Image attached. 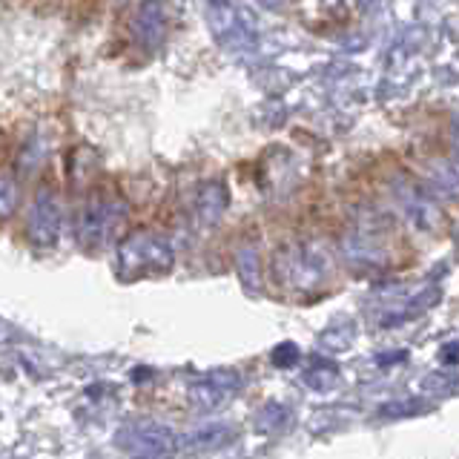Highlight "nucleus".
Wrapping results in <instances>:
<instances>
[{
  "label": "nucleus",
  "instance_id": "obj_1",
  "mask_svg": "<svg viewBox=\"0 0 459 459\" xmlns=\"http://www.w3.org/2000/svg\"><path fill=\"white\" fill-rule=\"evenodd\" d=\"M172 247L152 233H135L118 247V273L126 279L147 276V273H167L172 267Z\"/></svg>",
  "mask_w": 459,
  "mask_h": 459
},
{
  "label": "nucleus",
  "instance_id": "obj_2",
  "mask_svg": "<svg viewBox=\"0 0 459 459\" xmlns=\"http://www.w3.org/2000/svg\"><path fill=\"white\" fill-rule=\"evenodd\" d=\"M124 221V204L109 195H92L78 215V241L83 247L104 244Z\"/></svg>",
  "mask_w": 459,
  "mask_h": 459
},
{
  "label": "nucleus",
  "instance_id": "obj_3",
  "mask_svg": "<svg viewBox=\"0 0 459 459\" xmlns=\"http://www.w3.org/2000/svg\"><path fill=\"white\" fill-rule=\"evenodd\" d=\"M118 442L121 448L133 451V454H143L147 459L152 456H169L181 448H198V439L190 437V439H181L178 434H172L169 428L164 425H150V422H138V425H129L118 434Z\"/></svg>",
  "mask_w": 459,
  "mask_h": 459
},
{
  "label": "nucleus",
  "instance_id": "obj_4",
  "mask_svg": "<svg viewBox=\"0 0 459 459\" xmlns=\"http://www.w3.org/2000/svg\"><path fill=\"white\" fill-rule=\"evenodd\" d=\"M26 236L38 247H49L61 236V201L52 190H40L26 215Z\"/></svg>",
  "mask_w": 459,
  "mask_h": 459
},
{
  "label": "nucleus",
  "instance_id": "obj_5",
  "mask_svg": "<svg viewBox=\"0 0 459 459\" xmlns=\"http://www.w3.org/2000/svg\"><path fill=\"white\" fill-rule=\"evenodd\" d=\"M238 385V377L236 373H210L207 379H201L193 391H190V396H193V402L198 408H215L219 402L233 391V387Z\"/></svg>",
  "mask_w": 459,
  "mask_h": 459
},
{
  "label": "nucleus",
  "instance_id": "obj_6",
  "mask_svg": "<svg viewBox=\"0 0 459 459\" xmlns=\"http://www.w3.org/2000/svg\"><path fill=\"white\" fill-rule=\"evenodd\" d=\"M227 210V190L224 184L212 181V184H204L198 190V198H195V219L201 224H212L221 219V212Z\"/></svg>",
  "mask_w": 459,
  "mask_h": 459
},
{
  "label": "nucleus",
  "instance_id": "obj_7",
  "mask_svg": "<svg viewBox=\"0 0 459 459\" xmlns=\"http://www.w3.org/2000/svg\"><path fill=\"white\" fill-rule=\"evenodd\" d=\"M18 207V184L9 176H0V219H9Z\"/></svg>",
  "mask_w": 459,
  "mask_h": 459
},
{
  "label": "nucleus",
  "instance_id": "obj_8",
  "mask_svg": "<svg viewBox=\"0 0 459 459\" xmlns=\"http://www.w3.org/2000/svg\"><path fill=\"white\" fill-rule=\"evenodd\" d=\"M296 359H299V351L293 348V344H281V348H276V353H273V362H276L279 368L293 365Z\"/></svg>",
  "mask_w": 459,
  "mask_h": 459
}]
</instances>
